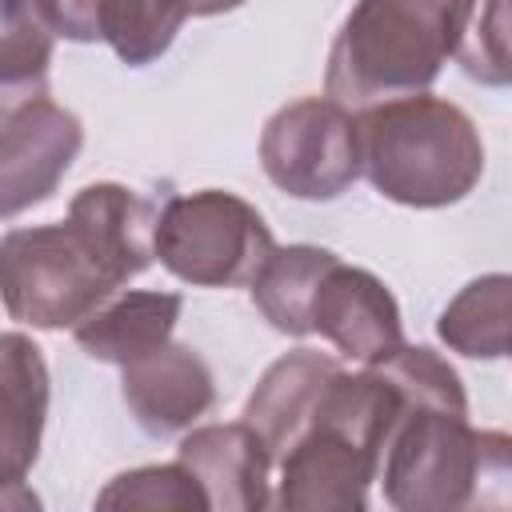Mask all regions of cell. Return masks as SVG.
Masks as SVG:
<instances>
[{
	"label": "cell",
	"mask_w": 512,
	"mask_h": 512,
	"mask_svg": "<svg viewBox=\"0 0 512 512\" xmlns=\"http://www.w3.org/2000/svg\"><path fill=\"white\" fill-rule=\"evenodd\" d=\"M56 36L44 0H0V104L44 96Z\"/></svg>",
	"instance_id": "17"
},
{
	"label": "cell",
	"mask_w": 512,
	"mask_h": 512,
	"mask_svg": "<svg viewBox=\"0 0 512 512\" xmlns=\"http://www.w3.org/2000/svg\"><path fill=\"white\" fill-rule=\"evenodd\" d=\"M160 204L128 184H88L60 224L8 228L0 288L12 320L76 328L156 260Z\"/></svg>",
	"instance_id": "1"
},
{
	"label": "cell",
	"mask_w": 512,
	"mask_h": 512,
	"mask_svg": "<svg viewBox=\"0 0 512 512\" xmlns=\"http://www.w3.org/2000/svg\"><path fill=\"white\" fill-rule=\"evenodd\" d=\"M472 508H512V436L508 432H492V428L480 432Z\"/></svg>",
	"instance_id": "21"
},
{
	"label": "cell",
	"mask_w": 512,
	"mask_h": 512,
	"mask_svg": "<svg viewBox=\"0 0 512 512\" xmlns=\"http://www.w3.org/2000/svg\"><path fill=\"white\" fill-rule=\"evenodd\" d=\"M472 0H356L324 68V92L360 112L420 96L456 56Z\"/></svg>",
	"instance_id": "4"
},
{
	"label": "cell",
	"mask_w": 512,
	"mask_h": 512,
	"mask_svg": "<svg viewBox=\"0 0 512 512\" xmlns=\"http://www.w3.org/2000/svg\"><path fill=\"white\" fill-rule=\"evenodd\" d=\"M456 64L484 88H512V0H472Z\"/></svg>",
	"instance_id": "19"
},
{
	"label": "cell",
	"mask_w": 512,
	"mask_h": 512,
	"mask_svg": "<svg viewBox=\"0 0 512 512\" xmlns=\"http://www.w3.org/2000/svg\"><path fill=\"white\" fill-rule=\"evenodd\" d=\"M84 144L80 120L48 92L0 104V208L4 220L44 204Z\"/></svg>",
	"instance_id": "8"
},
{
	"label": "cell",
	"mask_w": 512,
	"mask_h": 512,
	"mask_svg": "<svg viewBox=\"0 0 512 512\" xmlns=\"http://www.w3.org/2000/svg\"><path fill=\"white\" fill-rule=\"evenodd\" d=\"M312 332L356 364H380L404 348L400 304L388 284L356 264L336 260L312 300Z\"/></svg>",
	"instance_id": "9"
},
{
	"label": "cell",
	"mask_w": 512,
	"mask_h": 512,
	"mask_svg": "<svg viewBox=\"0 0 512 512\" xmlns=\"http://www.w3.org/2000/svg\"><path fill=\"white\" fill-rule=\"evenodd\" d=\"M264 176L296 200H336L360 176L356 116L332 96L276 108L260 132Z\"/></svg>",
	"instance_id": "7"
},
{
	"label": "cell",
	"mask_w": 512,
	"mask_h": 512,
	"mask_svg": "<svg viewBox=\"0 0 512 512\" xmlns=\"http://www.w3.org/2000/svg\"><path fill=\"white\" fill-rule=\"evenodd\" d=\"M360 172L404 208H448L484 176V140L464 108L440 96H400L356 116Z\"/></svg>",
	"instance_id": "5"
},
{
	"label": "cell",
	"mask_w": 512,
	"mask_h": 512,
	"mask_svg": "<svg viewBox=\"0 0 512 512\" xmlns=\"http://www.w3.org/2000/svg\"><path fill=\"white\" fill-rule=\"evenodd\" d=\"M276 240L256 204L236 192L200 188L168 196L156 220V260L196 288L252 284Z\"/></svg>",
	"instance_id": "6"
},
{
	"label": "cell",
	"mask_w": 512,
	"mask_h": 512,
	"mask_svg": "<svg viewBox=\"0 0 512 512\" xmlns=\"http://www.w3.org/2000/svg\"><path fill=\"white\" fill-rule=\"evenodd\" d=\"M180 308H184L180 292H144V288L128 292L124 288L112 300H104L88 320H80L72 336L92 360L124 368L172 340Z\"/></svg>",
	"instance_id": "14"
},
{
	"label": "cell",
	"mask_w": 512,
	"mask_h": 512,
	"mask_svg": "<svg viewBox=\"0 0 512 512\" xmlns=\"http://www.w3.org/2000/svg\"><path fill=\"white\" fill-rule=\"evenodd\" d=\"M96 508H176V512H200L208 508V496L200 480L188 472V464H144L112 476L96 492Z\"/></svg>",
	"instance_id": "20"
},
{
	"label": "cell",
	"mask_w": 512,
	"mask_h": 512,
	"mask_svg": "<svg viewBox=\"0 0 512 512\" xmlns=\"http://www.w3.org/2000/svg\"><path fill=\"white\" fill-rule=\"evenodd\" d=\"M120 396L148 436H176L216 404V380L200 352L188 344H160L120 368Z\"/></svg>",
	"instance_id": "11"
},
{
	"label": "cell",
	"mask_w": 512,
	"mask_h": 512,
	"mask_svg": "<svg viewBox=\"0 0 512 512\" xmlns=\"http://www.w3.org/2000/svg\"><path fill=\"white\" fill-rule=\"evenodd\" d=\"M436 336L468 360L512 356V272L468 280L436 316Z\"/></svg>",
	"instance_id": "16"
},
{
	"label": "cell",
	"mask_w": 512,
	"mask_h": 512,
	"mask_svg": "<svg viewBox=\"0 0 512 512\" xmlns=\"http://www.w3.org/2000/svg\"><path fill=\"white\" fill-rule=\"evenodd\" d=\"M336 368H344L336 356L316 352V348H296V352L272 360L264 368V376L256 380V388L244 404V420L264 436V444L272 448L276 460L308 428L312 408Z\"/></svg>",
	"instance_id": "13"
},
{
	"label": "cell",
	"mask_w": 512,
	"mask_h": 512,
	"mask_svg": "<svg viewBox=\"0 0 512 512\" xmlns=\"http://www.w3.org/2000/svg\"><path fill=\"white\" fill-rule=\"evenodd\" d=\"M48 8V20L56 24V32L64 40H76V44H92L100 40V28H96V0H44Z\"/></svg>",
	"instance_id": "22"
},
{
	"label": "cell",
	"mask_w": 512,
	"mask_h": 512,
	"mask_svg": "<svg viewBox=\"0 0 512 512\" xmlns=\"http://www.w3.org/2000/svg\"><path fill=\"white\" fill-rule=\"evenodd\" d=\"M184 0H96L100 40L128 64L144 68L160 60L188 20Z\"/></svg>",
	"instance_id": "18"
},
{
	"label": "cell",
	"mask_w": 512,
	"mask_h": 512,
	"mask_svg": "<svg viewBox=\"0 0 512 512\" xmlns=\"http://www.w3.org/2000/svg\"><path fill=\"white\" fill-rule=\"evenodd\" d=\"M380 368L400 388V412L376 476L384 500L396 512L472 508L480 432L468 424V396L456 368L424 344H404Z\"/></svg>",
	"instance_id": "2"
},
{
	"label": "cell",
	"mask_w": 512,
	"mask_h": 512,
	"mask_svg": "<svg viewBox=\"0 0 512 512\" xmlns=\"http://www.w3.org/2000/svg\"><path fill=\"white\" fill-rule=\"evenodd\" d=\"M176 460L188 464V472L200 480V488L208 496V508L260 512V508L272 504L276 456L248 420L192 428L180 440Z\"/></svg>",
	"instance_id": "10"
},
{
	"label": "cell",
	"mask_w": 512,
	"mask_h": 512,
	"mask_svg": "<svg viewBox=\"0 0 512 512\" xmlns=\"http://www.w3.org/2000/svg\"><path fill=\"white\" fill-rule=\"evenodd\" d=\"M0 392H4V424H0L4 488H20L40 456V436L48 420V364L24 332L0 336Z\"/></svg>",
	"instance_id": "12"
},
{
	"label": "cell",
	"mask_w": 512,
	"mask_h": 512,
	"mask_svg": "<svg viewBox=\"0 0 512 512\" xmlns=\"http://www.w3.org/2000/svg\"><path fill=\"white\" fill-rule=\"evenodd\" d=\"M400 412V388L380 364L336 368L312 408L308 428L276 460V508L360 512L380 476V452Z\"/></svg>",
	"instance_id": "3"
},
{
	"label": "cell",
	"mask_w": 512,
	"mask_h": 512,
	"mask_svg": "<svg viewBox=\"0 0 512 512\" xmlns=\"http://www.w3.org/2000/svg\"><path fill=\"white\" fill-rule=\"evenodd\" d=\"M184 4H188V12H192V16H220V12L240 8L244 0H184Z\"/></svg>",
	"instance_id": "23"
},
{
	"label": "cell",
	"mask_w": 512,
	"mask_h": 512,
	"mask_svg": "<svg viewBox=\"0 0 512 512\" xmlns=\"http://www.w3.org/2000/svg\"><path fill=\"white\" fill-rule=\"evenodd\" d=\"M340 256L316 244H284L260 264L256 280L248 284L256 312L284 336H312V300L324 272Z\"/></svg>",
	"instance_id": "15"
}]
</instances>
